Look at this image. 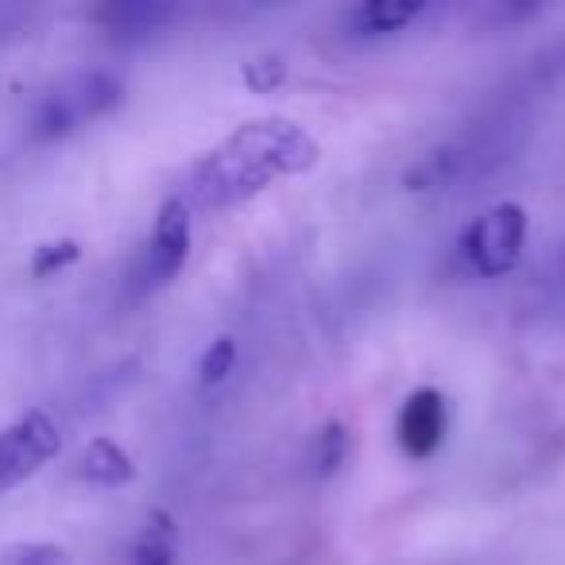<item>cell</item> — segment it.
<instances>
[{
  "mask_svg": "<svg viewBox=\"0 0 565 565\" xmlns=\"http://www.w3.org/2000/svg\"><path fill=\"white\" fill-rule=\"evenodd\" d=\"M236 364V345L228 338H217L210 349H205L202 364H198V372H202V384H221V380L228 376V369Z\"/></svg>",
  "mask_w": 565,
  "mask_h": 565,
  "instance_id": "cell-13",
  "label": "cell"
},
{
  "mask_svg": "<svg viewBox=\"0 0 565 565\" xmlns=\"http://www.w3.org/2000/svg\"><path fill=\"white\" fill-rule=\"evenodd\" d=\"M190 217H194V213L182 205L179 194L159 205L156 228H151L148 248H143V256H140V271H136V287H140L143 295L163 287V282H171L174 275L182 271V264H186V256H190Z\"/></svg>",
  "mask_w": 565,
  "mask_h": 565,
  "instance_id": "cell-5",
  "label": "cell"
},
{
  "mask_svg": "<svg viewBox=\"0 0 565 565\" xmlns=\"http://www.w3.org/2000/svg\"><path fill=\"white\" fill-rule=\"evenodd\" d=\"M345 449H349V434L341 423H330L318 438V469L322 472H333L341 461H345Z\"/></svg>",
  "mask_w": 565,
  "mask_h": 565,
  "instance_id": "cell-14",
  "label": "cell"
},
{
  "mask_svg": "<svg viewBox=\"0 0 565 565\" xmlns=\"http://www.w3.org/2000/svg\"><path fill=\"white\" fill-rule=\"evenodd\" d=\"M78 256H82L78 241H47V244H40V248H35V256H32V275H35V279H47V275H58L63 267L78 264Z\"/></svg>",
  "mask_w": 565,
  "mask_h": 565,
  "instance_id": "cell-12",
  "label": "cell"
},
{
  "mask_svg": "<svg viewBox=\"0 0 565 565\" xmlns=\"http://www.w3.org/2000/svg\"><path fill=\"white\" fill-rule=\"evenodd\" d=\"M174 554H179V526L167 511H151L125 565H174Z\"/></svg>",
  "mask_w": 565,
  "mask_h": 565,
  "instance_id": "cell-9",
  "label": "cell"
},
{
  "mask_svg": "<svg viewBox=\"0 0 565 565\" xmlns=\"http://www.w3.org/2000/svg\"><path fill=\"white\" fill-rule=\"evenodd\" d=\"M171 17V9H151V4H128V9H109L105 12V20H113V24L120 28V32H132V28H148L156 24V20H167Z\"/></svg>",
  "mask_w": 565,
  "mask_h": 565,
  "instance_id": "cell-15",
  "label": "cell"
},
{
  "mask_svg": "<svg viewBox=\"0 0 565 565\" xmlns=\"http://www.w3.org/2000/svg\"><path fill=\"white\" fill-rule=\"evenodd\" d=\"M318 143L295 120H248L190 167L179 198L194 210H228L248 202L287 174H307L318 163Z\"/></svg>",
  "mask_w": 565,
  "mask_h": 565,
  "instance_id": "cell-1",
  "label": "cell"
},
{
  "mask_svg": "<svg viewBox=\"0 0 565 565\" xmlns=\"http://www.w3.org/2000/svg\"><path fill=\"white\" fill-rule=\"evenodd\" d=\"M244 86L252 89V94H271V89H279L282 82H287V63H282L279 55H259V58H248L241 71Z\"/></svg>",
  "mask_w": 565,
  "mask_h": 565,
  "instance_id": "cell-11",
  "label": "cell"
},
{
  "mask_svg": "<svg viewBox=\"0 0 565 565\" xmlns=\"http://www.w3.org/2000/svg\"><path fill=\"white\" fill-rule=\"evenodd\" d=\"M526 241V210L515 202H500L480 213L461 236V256L480 279H500L523 256Z\"/></svg>",
  "mask_w": 565,
  "mask_h": 565,
  "instance_id": "cell-3",
  "label": "cell"
},
{
  "mask_svg": "<svg viewBox=\"0 0 565 565\" xmlns=\"http://www.w3.org/2000/svg\"><path fill=\"white\" fill-rule=\"evenodd\" d=\"M63 449L55 418L47 411H28L12 426L0 430V492L24 484Z\"/></svg>",
  "mask_w": 565,
  "mask_h": 565,
  "instance_id": "cell-4",
  "label": "cell"
},
{
  "mask_svg": "<svg viewBox=\"0 0 565 565\" xmlns=\"http://www.w3.org/2000/svg\"><path fill=\"white\" fill-rule=\"evenodd\" d=\"M0 565H74V562L55 542H12V546L0 550Z\"/></svg>",
  "mask_w": 565,
  "mask_h": 565,
  "instance_id": "cell-10",
  "label": "cell"
},
{
  "mask_svg": "<svg viewBox=\"0 0 565 565\" xmlns=\"http://www.w3.org/2000/svg\"><path fill=\"white\" fill-rule=\"evenodd\" d=\"M120 102V82L105 71H82L51 86L47 94L35 102L32 113V140L51 143L63 136L78 132L82 125L113 113Z\"/></svg>",
  "mask_w": 565,
  "mask_h": 565,
  "instance_id": "cell-2",
  "label": "cell"
},
{
  "mask_svg": "<svg viewBox=\"0 0 565 565\" xmlns=\"http://www.w3.org/2000/svg\"><path fill=\"white\" fill-rule=\"evenodd\" d=\"M423 17V4H399V0H369L361 9L349 12V32L364 35V40H376V35H395L407 24Z\"/></svg>",
  "mask_w": 565,
  "mask_h": 565,
  "instance_id": "cell-8",
  "label": "cell"
},
{
  "mask_svg": "<svg viewBox=\"0 0 565 565\" xmlns=\"http://www.w3.org/2000/svg\"><path fill=\"white\" fill-rule=\"evenodd\" d=\"M74 477L97 488H125L136 480V465L113 438H94L74 461Z\"/></svg>",
  "mask_w": 565,
  "mask_h": 565,
  "instance_id": "cell-7",
  "label": "cell"
},
{
  "mask_svg": "<svg viewBox=\"0 0 565 565\" xmlns=\"http://www.w3.org/2000/svg\"><path fill=\"white\" fill-rule=\"evenodd\" d=\"M446 395L434 387H418L403 399L399 418H395V434L407 457H430L434 449L446 441Z\"/></svg>",
  "mask_w": 565,
  "mask_h": 565,
  "instance_id": "cell-6",
  "label": "cell"
}]
</instances>
